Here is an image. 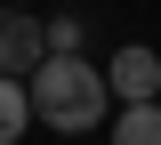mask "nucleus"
Listing matches in <instances>:
<instances>
[{
	"label": "nucleus",
	"mask_w": 161,
	"mask_h": 145,
	"mask_svg": "<svg viewBox=\"0 0 161 145\" xmlns=\"http://www.w3.org/2000/svg\"><path fill=\"white\" fill-rule=\"evenodd\" d=\"M48 64V24L32 8H0V81H32Z\"/></svg>",
	"instance_id": "nucleus-2"
},
{
	"label": "nucleus",
	"mask_w": 161,
	"mask_h": 145,
	"mask_svg": "<svg viewBox=\"0 0 161 145\" xmlns=\"http://www.w3.org/2000/svg\"><path fill=\"white\" fill-rule=\"evenodd\" d=\"M48 57H80V16H48Z\"/></svg>",
	"instance_id": "nucleus-6"
},
{
	"label": "nucleus",
	"mask_w": 161,
	"mask_h": 145,
	"mask_svg": "<svg viewBox=\"0 0 161 145\" xmlns=\"http://www.w3.org/2000/svg\"><path fill=\"white\" fill-rule=\"evenodd\" d=\"M0 8H32V0H0Z\"/></svg>",
	"instance_id": "nucleus-7"
},
{
	"label": "nucleus",
	"mask_w": 161,
	"mask_h": 145,
	"mask_svg": "<svg viewBox=\"0 0 161 145\" xmlns=\"http://www.w3.org/2000/svg\"><path fill=\"white\" fill-rule=\"evenodd\" d=\"M105 89H113L121 105H161V57L145 41H121L113 48V73H105Z\"/></svg>",
	"instance_id": "nucleus-3"
},
{
	"label": "nucleus",
	"mask_w": 161,
	"mask_h": 145,
	"mask_svg": "<svg viewBox=\"0 0 161 145\" xmlns=\"http://www.w3.org/2000/svg\"><path fill=\"white\" fill-rule=\"evenodd\" d=\"M24 97H32V121L57 129V137H89V129H105V113H113L105 64H89V57H48L32 81H24Z\"/></svg>",
	"instance_id": "nucleus-1"
},
{
	"label": "nucleus",
	"mask_w": 161,
	"mask_h": 145,
	"mask_svg": "<svg viewBox=\"0 0 161 145\" xmlns=\"http://www.w3.org/2000/svg\"><path fill=\"white\" fill-rule=\"evenodd\" d=\"M24 129H32V97H24V81H0V145H16Z\"/></svg>",
	"instance_id": "nucleus-5"
},
{
	"label": "nucleus",
	"mask_w": 161,
	"mask_h": 145,
	"mask_svg": "<svg viewBox=\"0 0 161 145\" xmlns=\"http://www.w3.org/2000/svg\"><path fill=\"white\" fill-rule=\"evenodd\" d=\"M113 145H161V105H121L113 113Z\"/></svg>",
	"instance_id": "nucleus-4"
}]
</instances>
